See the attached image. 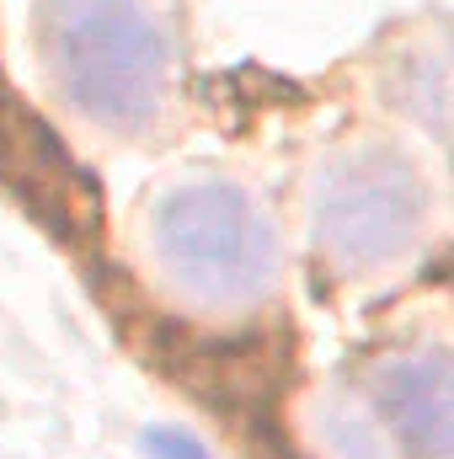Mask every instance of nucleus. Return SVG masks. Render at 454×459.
I'll return each instance as SVG.
<instances>
[{
  "instance_id": "20e7f679",
  "label": "nucleus",
  "mask_w": 454,
  "mask_h": 459,
  "mask_svg": "<svg viewBox=\"0 0 454 459\" xmlns=\"http://www.w3.org/2000/svg\"><path fill=\"white\" fill-rule=\"evenodd\" d=\"M0 187L59 240L97 235V187L70 160L59 134L0 81Z\"/></svg>"
},
{
  "instance_id": "f03ea898",
  "label": "nucleus",
  "mask_w": 454,
  "mask_h": 459,
  "mask_svg": "<svg viewBox=\"0 0 454 459\" xmlns=\"http://www.w3.org/2000/svg\"><path fill=\"white\" fill-rule=\"evenodd\" d=\"M155 256L171 283L204 305H251L278 273L273 225L230 182H193L161 198Z\"/></svg>"
},
{
  "instance_id": "423d86ee",
  "label": "nucleus",
  "mask_w": 454,
  "mask_h": 459,
  "mask_svg": "<svg viewBox=\"0 0 454 459\" xmlns=\"http://www.w3.org/2000/svg\"><path fill=\"white\" fill-rule=\"evenodd\" d=\"M450 401H454V374L439 347L417 352V358H396L374 379V406L390 422L406 459H454Z\"/></svg>"
},
{
  "instance_id": "f257e3e1",
  "label": "nucleus",
  "mask_w": 454,
  "mask_h": 459,
  "mask_svg": "<svg viewBox=\"0 0 454 459\" xmlns=\"http://www.w3.org/2000/svg\"><path fill=\"white\" fill-rule=\"evenodd\" d=\"M54 91L97 128L139 134L166 108L177 48L150 0H38Z\"/></svg>"
},
{
  "instance_id": "39448f33",
  "label": "nucleus",
  "mask_w": 454,
  "mask_h": 459,
  "mask_svg": "<svg viewBox=\"0 0 454 459\" xmlns=\"http://www.w3.org/2000/svg\"><path fill=\"white\" fill-rule=\"evenodd\" d=\"M161 363L188 390H198L204 401L240 406L246 417H267L273 390H278V374H284V347L262 342V337H225V342H209V337H198V342L193 337H166Z\"/></svg>"
},
{
  "instance_id": "0eeeda50",
  "label": "nucleus",
  "mask_w": 454,
  "mask_h": 459,
  "mask_svg": "<svg viewBox=\"0 0 454 459\" xmlns=\"http://www.w3.org/2000/svg\"><path fill=\"white\" fill-rule=\"evenodd\" d=\"M139 444H144V459H214L188 428H150Z\"/></svg>"
},
{
  "instance_id": "7ed1b4c3",
  "label": "nucleus",
  "mask_w": 454,
  "mask_h": 459,
  "mask_svg": "<svg viewBox=\"0 0 454 459\" xmlns=\"http://www.w3.org/2000/svg\"><path fill=\"white\" fill-rule=\"evenodd\" d=\"M428 187L417 166L385 144L342 150L316 187V240L337 267H380L417 246Z\"/></svg>"
}]
</instances>
